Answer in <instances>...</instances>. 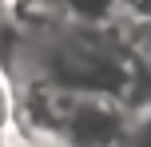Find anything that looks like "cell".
Instances as JSON below:
<instances>
[{
	"label": "cell",
	"mask_w": 151,
	"mask_h": 147,
	"mask_svg": "<svg viewBox=\"0 0 151 147\" xmlns=\"http://www.w3.org/2000/svg\"><path fill=\"white\" fill-rule=\"evenodd\" d=\"M4 8H8V24L24 36H48L68 24V12L60 0H4Z\"/></svg>",
	"instance_id": "obj_1"
},
{
	"label": "cell",
	"mask_w": 151,
	"mask_h": 147,
	"mask_svg": "<svg viewBox=\"0 0 151 147\" xmlns=\"http://www.w3.org/2000/svg\"><path fill=\"white\" fill-rule=\"evenodd\" d=\"M72 24H111L119 20L115 0H60Z\"/></svg>",
	"instance_id": "obj_2"
},
{
	"label": "cell",
	"mask_w": 151,
	"mask_h": 147,
	"mask_svg": "<svg viewBox=\"0 0 151 147\" xmlns=\"http://www.w3.org/2000/svg\"><path fill=\"white\" fill-rule=\"evenodd\" d=\"M123 32H127L131 52L143 60V68L151 72V20H123Z\"/></svg>",
	"instance_id": "obj_3"
},
{
	"label": "cell",
	"mask_w": 151,
	"mask_h": 147,
	"mask_svg": "<svg viewBox=\"0 0 151 147\" xmlns=\"http://www.w3.org/2000/svg\"><path fill=\"white\" fill-rule=\"evenodd\" d=\"M16 131V100H12V87L8 80L0 76V139Z\"/></svg>",
	"instance_id": "obj_4"
},
{
	"label": "cell",
	"mask_w": 151,
	"mask_h": 147,
	"mask_svg": "<svg viewBox=\"0 0 151 147\" xmlns=\"http://www.w3.org/2000/svg\"><path fill=\"white\" fill-rule=\"evenodd\" d=\"M119 20H151V0H115Z\"/></svg>",
	"instance_id": "obj_5"
},
{
	"label": "cell",
	"mask_w": 151,
	"mask_h": 147,
	"mask_svg": "<svg viewBox=\"0 0 151 147\" xmlns=\"http://www.w3.org/2000/svg\"><path fill=\"white\" fill-rule=\"evenodd\" d=\"M8 24V8H4V0H0V28Z\"/></svg>",
	"instance_id": "obj_6"
}]
</instances>
